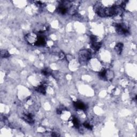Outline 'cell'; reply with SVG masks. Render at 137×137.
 <instances>
[{"instance_id":"cell-1","label":"cell","mask_w":137,"mask_h":137,"mask_svg":"<svg viewBox=\"0 0 137 137\" xmlns=\"http://www.w3.org/2000/svg\"><path fill=\"white\" fill-rule=\"evenodd\" d=\"M117 33L120 35H128L129 29L124 23H115L114 25Z\"/></svg>"},{"instance_id":"cell-11","label":"cell","mask_w":137,"mask_h":137,"mask_svg":"<svg viewBox=\"0 0 137 137\" xmlns=\"http://www.w3.org/2000/svg\"><path fill=\"white\" fill-rule=\"evenodd\" d=\"M1 57H3V58H7L10 56L9 53L8 52L7 50H3L1 51Z\"/></svg>"},{"instance_id":"cell-3","label":"cell","mask_w":137,"mask_h":137,"mask_svg":"<svg viewBox=\"0 0 137 137\" xmlns=\"http://www.w3.org/2000/svg\"><path fill=\"white\" fill-rule=\"evenodd\" d=\"M46 44V40L45 37L42 36H39L37 37L36 41H35L34 45L36 46H44Z\"/></svg>"},{"instance_id":"cell-4","label":"cell","mask_w":137,"mask_h":137,"mask_svg":"<svg viewBox=\"0 0 137 137\" xmlns=\"http://www.w3.org/2000/svg\"><path fill=\"white\" fill-rule=\"evenodd\" d=\"M23 119L29 124H32L34 123L33 115L31 113L24 114L23 116Z\"/></svg>"},{"instance_id":"cell-6","label":"cell","mask_w":137,"mask_h":137,"mask_svg":"<svg viewBox=\"0 0 137 137\" xmlns=\"http://www.w3.org/2000/svg\"><path fill=\"white\" fill-rule=\"evenodd\" d=\"M46 86L44 84H42L39 86L37 87L36 88V91H37V92L42 94H45L46 93Z\"/></svg>"},{"instance_id":"cell-12","label":"cell","mask_w":137,"mask_h":137,"mask_svg":"<svg viewBox=\"0 0 137 137\" xmlns=\"http://www.w3.org/2000/svg\"><path fill=\"white\" fill-rule=\"evenodd\" d=\"M41 73L42 74H44V76H49V75L50 74V72L49 71V70L48 69H45L44 70H42L41 71Z\"/></svg>"},{"instance_id":"cell-5","label":"cell","mask_w":137,"mask_h":137,"mask_svg":"<svg viewBox=\"0 0 137 137\" xmlns=\"http://www.w3.org/2000/svg\"><path fill=\"white\" fill-rule=\"evenodd\" d=\"M73 106L74 107L77 109L79 110H85L86 109V105L83 103L81 101H77L73 102Z\"/></svg>"},{"instance_id":"cell-7","label":"cell","mask_w":137,"mask_h":137,"mask_svg":"<svg viewBox=\"0 0 137 137\" xmlns=\"http://www.w3.org/2000/svg\"><path fill=\"white\" fill-rule=\"evenodd\" d=\"M123 44L121 42H119L116 45V46L115 47V50H116V53L118 54H121V53L123 51Z\"/></svg>"},{"instance_id":"cell-9","label":"cell","mask_w":137,"mask_h":137,"mask_svg":"<svg viewBox=\"0 0 137 137\" xmlns=\"http://www.w3.org/2000/svg\"><path fill=\"white\" fill-rule=\"evenodd\" d=\"M107 71L106 70H102L99 72V76L102 79H107Z\"/></svg>"},{"instance_id":"cell-10","label":"cell","mask_w":137,"mask_h":137,"mask_svg":"<svg viewBox=\"0 0 137 137\" xmlns=\"http://www.w3.org/2000/svg\"><path fill=\"white\" fill-rule=\"evenodd\" d=\"M72 123H73V125L76 128H78L79 127L80 123H79V121L78 119L77 118L74 117L73 118V119H72Z\"/></svg>"},{"instance_id":"cell-14","label":"cell","mask_w":137,"mask_h":137,"mask_svg":"<svg viewBox=\"0 0 137 137\" xmlns=\"http://www.w3.org/2000/svg\"><path fill=\"white\" fill-rule=\"evenodd\" d=\"M59 57H60V58L61 59H63V58H64V57H65V55H64V54L63 53H60V56H59Z\"/></svg>"},{"instance_id":"cell-8","label":"cell","mask_w":137,"mask_h":137,"mask_svg":"<svg viewBox=\"0 0 137 137\" xmlns=\"http://www.w3.org/2000/svg\"><path fill=\"white\" fill-rule=\"evenodd\" d=\"M91 47H92V48L94 50L98 51L101 47V43L98 42V41L94 42H91Z\"/></svg>"},{"instance_id":"cell-2","label":"cell","mask_w":137,"mask_h":137,"mask_svg":"<svg viewBox=\"0 0 137 137\" xmlns=\"http://www.w3.org/2000/svg\"><path fill=\"white\" fill-rule=\"evenodd\" d=\"M91 58V53L88 50H82L79 53L80 60L82 62H86Z\"/></svg>"},{"instance_id":"cell-13","label":"cell","mask_w":137,"mask_h":137,"mask_svg":"<svg viewBox=\"0 0 137 137\" xmlns=\"http://www.w3.org/2000/svg\"><path fill=\"white\" fill-rule=\"evenodd\" d=\"M83 125H84V127L85 128H87V129H88V130H92V128H93L92 126L88 122H85L84 124H83Z\"/></svg>"}]
</instances>
